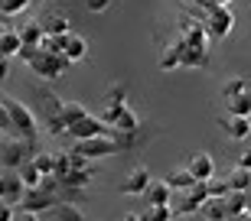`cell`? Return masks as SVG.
<instances>
[{
  "label": "cell",
  "instance_id": "1",
  "mask_svg": "<svg viewBox=\"0 0 251 221\" xmlns=\"http://www.w3.org/2000/svg\"><path fill=\"white\" fill-rule=\"evenodd\" d=\"M0 108H3V114H7V127H13V137L36 143L39 120H36V114H33L26 104L17 101V98H3V101H0Z\"/></svg>",
  "mask_w": 251,
  "mask_h": 221
},
{
  "label": "cell",
  "instance_id": "2",
  "mask_svg": "<svg viewBox=\"0 0 251 221\" xmlns=\"http://www.w3.org/2000/svg\"><path fill=\"white\" fill-rule=\"evenodd\" d=\"M36 153H39V147H36V143H29V140H20V137L0 140V166L10 169V173H17L20 166L26 163V159H33Z\"/></svg>",
  "mask_w": 251,
  "mask_h": 221
},
{
  "label": "cell",
  "instance_id": "3",
  "mask_svg": "<svg viewBox=\"0 0 251 221\" xmlns=\"http://www.w3.org/2000/svg\"><path fill=\"white\" fill-rule=\"evenodd\" d=\"M69 65H72V62H69L62 52H46V49H39V52L29 59V68H33L39 78H46V82L65 75V72H69Z\"/></svg>",
  "mask_w": 251,
  "mask_h": 221
},
{
  "label": "cell",
  "instance_id": "4",
  "mask_svg": "<svg viewBox=\"0 0 251 221\" xmlns=\"http://www.w3.org/2000/svg\"><path fill=\"white\" fill-rule=\"evenodd\" d=\"M202 23V29H205V36L209 39H225L228 33H232V26H235V17H232V10L228 7H205V17L199 20Z\"/></svg>",
  "mask_w": 251,
  "mask_h": 221
},
{
  "label": "cell",
  "instance_id": "5",
  "mask_svg": "<svg viewBox=\"0 0 251 221\" xmlns=\"http://www.w3.org/2000/svg\"><path fill=\"white\" fill-rule=\"evenodd\" d=\"M72 153H78L85 159H104L118 153V143H114L111 130H108V133H98V137H88V140H75Z\"/></svg>",
  "mask_w": 251,
  "mask_h": 221
},
{
  "label": "cell",
  "instance_id": "6",
  "mask_svg": "<svg viewBox=\"0 0 251 221\" xmlns=\"http://www.w3.org/2000/svg\"><path fill=\"white\" fill-rule=\"evenodd\" d=\"M108 124H104L101 117H95V114H85L82 120H75V124H69L65 127V133L72 140H88V137H98V133H108Z\"/></svg>",
  "mask_w": 251,
  "mask_h": 221
},
{
  "label": "cell",
  "instance_id": "7",
  "mask_svg": "<svg viewBox=\"0 0 251 221\" xmlns=\"http://www.w3.org/2000/svg\"><path fill=\"white\" fill-rule=\"evenodd\" d=\"M56 205H59V195L43 192V189H26V195H23V202H20L17 208H20V212L39 215V212H46V208H56Z\"/></svg>",
  "mask_w": 251,
  "mask_h": 221
},
{
  "label": "cell",
  "instance_id": "8",
  "mask_svg": "<svg viewBox=\"0 0 251 221\" xmlns=\"http://www.w3.org/2000/svg\"><path fill=\"white\" fill-rule=\"evenodd\" d=\"M186 173L193 176L196 182L212 179V176H215V159H212V153H205V150L193 153V156H189V163H186Z\"/></svg>",
  "mask_w": 251,
  "mask_h": 221
},
{
  "label": "cell",
  "instance_id": "9",
  "mask_svg": "<svg viewBox=\"0 0 251 221\" xmlns=\"http://www.w3.org/2000/svg\"><path fill=\"white\" fill-rule=\"evenodd\" d=\"M176 52H179V65H186V68H205L209 65V49L176 43Z\"/></svg>",
  "mask_w": 251,
  "mask_h": 221
},
{
  "label": "cell",
  "instance_id": "10",
  "mask_svg": "<svg viewBox=\"0 0 251 221\" xmlns=\"http://www.w3.org/2000/svg\"><path fill=\"white\" fill-rule=\"evenodd\" d=\"M23 195H26V185L20 182V176L17 173H3V199H0V202H7V205H13V208H17L20 202H23Z\"/></svg>",
  "mask_w": 251,
  "mask_h": 221
},
{
  "label": "cell",
  "instance_id": "11",
  "mask_svg": "<svg viewBox=\"0 0 251 221\" xmlns=\"http://www.w3.org/2000/svg\"><path fill=\"white\" fill-rule=\"evenodd\" d=\"M62 55L69 59V62H82V59H88V39L78 36V33H65Z\"/></svg>",
  "mask_w": 251,
  "mask_h": 221
},
{
  "label": "cell",
  "instance_id": "12",
  "mask_svg": "<svg viewBox=\"0 0 251 221\" xmlns=\"http://www.w3.org/2000/svg\"><path fill=\"white\" fill-rule=\"evenodd\" d=\"M147 182H150V169H147V166H134V169L127 173V179H124L121 192L124 195H144Z\"/></svg>",
  "mask_w": 251,
  "mask_h": 221
},
{
  "label": "cell",
  "instance_id": "13",
  "mask_svg": "<svg viewBox=\"0 0 251 221\" xmlns=\"http://www.w3.org/2000/svg\"><path fill=\"white\" fill-rule=\"evenodd\" d=\"M39 26H43V36H65V33H72V20L69 13H46V17L39 20Z\"/></svg>",
  "mask_w": 251,
  "mask_h": 221
},
{
  "label": "cell",
  "instance_id": "14",
  "mask_svg": "<svg viewBox=\"0 0 251 221\" xmlns=\"http://www.w3.org/2000/svg\"><path fill=\"white\" fill-rule=\"evenodd\" d=\"M222 127H225V133L232 140H248V133H251V117H238V114H225V120H222Z\"/></svg>",
  "mask_w": 251,
  "mask_h": 221
},
{
  "label": "cell",
  "instance_id": "15",
  "mask_svg": "<svg viewBox=\"0 0 251 221\" xmlns=\"http://www.w3.org/2000/svg\"><path fill=\"white\" fill-rule=\"evenodd\" d=\"M144 199H147V205H170L173 202V189H170L163 179H160V182L150 179L147 189H144Z\"/></svg>",
  "mask_w": 251,
  "mask_h": 221
},
{
  "label": "cell",
  "instance_id": "16",
  "mask_svg": "<svg viewBox=\"0 0 251 221\" xmlns=\"http://www.w3.org/2000/svg\"><path fill=\"white\" fill-rule=\"evenodd\" d=\"M199 215L205 221H228V212H225V199L222 195H209L202 205H199Z\"/></svg>",
  "mask_w": 251,
  "mask_h": 221
},
{
  "label": "cell",
  "instance_id": "17",
  "mask_svg": "<svg viewBox=\"0 0 251 221\" xmlns=\"http://www.w3.org/2000/svg\"><path fill=\"white\" fill-rule=\"evenodd\" d=\"M92 179H95V166H88V169H69L65 176H59L62 189H85Z\"/></svg>",
  "mask_w": 251,
  "mask_h": 221
},
{
  "label": "cell",
  "instance_id": "18",
  "mask_svg": "<svg viewBox=\"0 0 251 221\" xmlns=\"http://www.w3.org/2000/svg\"><path fill=\"white\" fill-rule=\"evenodd\" d=\"M225 110H228V114H238V117H251V88L238 91L235 98H228V101H225Z\"/></svg>",
  "mask_w": 251,
  "mask_h": 221
},
{
  "label": "cell",
  "instance_id": "19",
  "mask_svg": "<svg viewBox=\"0 0 251 221\" xmlns=\"http://www.w3.org/2000/svg\"><path fill=\"white\" fill-rule=\"evenodd\" d=\"M85 114H88V108H85L82 101H59V117H62L65 127L75 124V120H82Z\"/></svg>",
  "mask_w": 251,
  "mask_h": 221
},
{
  "label": "cell",
  "instance_id": "20",
  "mask_svg": "<svg viewBox=\"0 0 251 221\" xmlns=\"http://www.w3.org/2000/svg\"><path fill=\"white\" fill-rule=\"evenodd\" d=\"M20 49H23V43H20L17 29H0V55L10 59V55H17Z\"/></svg>",
  "mask_w": 251,
  "mask_h": 221
},
{
  "label": "cell",
  "instance_id": "21",
  "mask_svg": "<svg viewBox=\"0 0 251 221\" xmlns=\"http://www.w3.org/2000/svg\"><path fill=\"white\" fill-rule=\"evenodd\" d=\"M17 33H20V43H23V46H39V43H43V26H39V20L23 23Z\"/></svg>",
  "mask_w": 251,
  "mask_h": 221
},
{
  "label": "cell",
  "instance_id": "22",
  "mask_svg": "<svg viewBox=\"0 0 251 221\" xmlns=\"http://www.w3.org/2000/svg\"><path fill=\"white\" fill-rule=\"evenodd\" d=\"M163 182H167L173 192H186V189L196 182V179L186 173V166H183V169H173V173H167V176H163Z\"/></svg>",
  "mask_w": 251,
  "mask_h": 221
},
{
  "label": "cell",
  "instance_id": "23",
  "mask_svg": "<svg viewBox=\"0 0 251 221\" xmlns=\"http://www.w3.org/2000/svg\"><path fill=\"white\" fill-rule=\"evenodd\" d=\"M225 185H228L232 192H248V189H251V173H248V169H238V166H235L232 173L225 176Z\"/></svg>",
  "mask_w": 251,
  "mask_h": 221
},
{
  "label": "cell",
  "instance_id": "24",
  "mask_svg": "<svg viewBox=\"0 0 251 221\" xmlns=\"http://www.w3.org/2000/svg\"><path fill=\"white\" fill-rule=\"evenodd\" d=\"M222 199H225V212H228V218H232V215L248 212V199H245V192H232V189H228Z\"/></svg>",
  "mask_w": 251,
  "mask_h": 221
},
{
  "label": "cell",
  "instance_id": "25",
  "mask_svg": "<svg viewBox=\"0 0 251 221\" xmlns=\"http://www.w3.org/2000/svg\"><path fill=\"white\" fill-rule=\"evenodd\" d=\"M17 176H20V182L26 185V189H36V185H39V179H43V173L36 169V163H33V159H26V163L20 166V169H17Z\"/></svg>",
  "mask_w": 251,
  "mask_h": 221
},
{
  "label": "cell",
  "instance_id": "26",
  "mask_svg": "<svg viewBox=\"0 0 251 221\" xmlns=\"http://www.w3.org/2000/svg\"><path fill=\"white\" fill-rule=\"evenodd\" d=\"M52 215H56V221H88L82 215V208L72 205V202H59L56 208H52Z\"/></svg>",
  "mask_w": 251,
  "mask_h": 221
},
{
  "label": "cell",
  "instance_id": "27",
  "mask_svg": "<svg viewBox=\"0 0 251 221\" xmlns=\"http://www.w3.org/2000/svg\"><path fill=\"white\" fill-rule=\"evenodd\" d=\"M36 0H0V13L3 17H20V13H26Z\"/></svg>",
  "mask_w": 251,
  "mask_h": 221
},
{
  "label": "cell",
  "instance_id": "28",
  "mask_svg": "<svg viewBox=\"0 0 251 221\" xmlns=\"http://www.w3.org/2000/svg\"><path fill=\"white\" fill-rule=\"evenodd\" d=\"M140 221H173V208L170 205H147V212L140 215Z\"/></svg>",
  "mask_w": 251,
  "mask_h": 221
},
{
  "label": "cell",
  "instance_id": "29",
  "mask_svg": "<svg viewBox=\"0 0 251 221\" xmlns=\"http://www.w3.org/2000/svg\"><path fill=\"white\" fill-rule=\"evenodd\" d=\"M173 68H179V52H176V46L163 49V55H160V72H173Z\"/></svg>",
  "mask_w": 251,
  "mask_h": 221
},
{
  "label": "cell",
  "instance_id": "30",
  "mask_svg": "<svg viewBox=\"0 0 251 221\" xmlns=\"http://www.w3.org/2000/svg\"><path fill=\"white\" fill-rule=\"evenodd\" d=\"M33 163H36V169L43 176L56 173V153H36V156H33Z\"/></svg>",
  "mask_w": 251,
  "mask_h": 221
},
{
  "label": "cell",
  "instance_id": "31",
  "mask_svg": "<svg viewBox=\"0 0 251 221\" xmlns=\"http://www.w3.org/2000/svg\"><path fill=\"white\" fill-rule=\"evenodd\" d=\"M248 88V82L245 78H228V82L222 85V101H228V98H235L238 91H245Z\"/></svg>",
  "mask_w": 251,
  "mask_h": 221
},
{
  "label": "cell",
  "instance_id": "32",
  "mask_svg": "<svg viewBox=\"0 0 251 221\" xmlns=\"http://www.w3.org/2000/svg\"><path fill=\"white\" fill-rule=\"evenodd\" d=\"M108 104H127V85H114L108 91Z\"/></svg>",
  "mask_w": 251,
  "mask_h": 221
},
{
  "label": "cell",
  "instance_id": "33",
  "mask_svg": "<svg viewBox=\"0 0 251 221\" xmlns=\"http://www.w3.org/2000/svg\"><path fill=\"white\" fill-rule=\"evenodd\" d=\"M62 43H65V36H43L39 49H46V52H62Z\"/></svg>",
  "mask_w": 251,
  "mask_h": 221
},
{
  "label": "cell",
  "instance_id": "34",
  "mask_svg": "<svg viewBox=\"0 0 251 221\" xmlns=\"http://www.w3.org/2000/svg\"><path fill=\"white\" fill-rule=\"evenodd\" d=\"M205 189H209V195H225V192H228V185H225V179L219 182L215 176H212V179H205Z\"/></svg>",
  "mask_w": 251,
  "mask_h": 221
},
{
  "label": "cell",
  "instance_id": "35",
  "mask_svg": "<svg viewBox=\"0 0 251 221\" xmlns=\"http://www.w3.org/2000/svg\"><path fill=\"white\" fill-rule=\"evenodd\" d=\"M85 7L92 10V13H104V10L111 7V0H85Z\"/></svg>",
  "mask_w": 251,
  "mask_h": 221
},
{
  "label": "cell",
  "instance_id": "36",
  "mask_svg": "<svg viewBox=\"0 0 251 221\" xmlns=\"http://www.w3.org/2000/svg\"><path fill=\"white\" fill-rule=\"evenodd\" d=\"M235 166H238V169H248V173H251V147L238 153V163H235Z\"/></svg>",
  "mask_w": 251,
  "mask_h": 221
},
{
  "label": "cell",
  "instance_id": "37",
  "mask_svg": "<svg viewBox=\"0 0 251 221\" xmlns=\"http://www.w3.org/2000/svg\"><path fill=\"white\" fill-rule=\"evenodd\" d=\"M0 221H13V205L0 202Z\"/></svg>",
  "mask_w": 251,
  "mask_h": 221
},
{
  "label": "cell",
  "instance_id": "38",
  "mask_svg": "<svg viewBox=\"0 0 251 221\" xmlns=\"http://www.w3.org/2000/svg\"><path fill=\"white\" fill-rule=\"evenodd\" d=\"M3 78H10V59L0 55V82H3Z\"/></svg>",
  "mask_w": 251,
  "mask_h": 221
},
{
  "label": "cell",
  "instance_id": "39",
  "mask_svg": "<svg viewBox=\"0 0 251 221\" xmlns=\"http://www.w3.org/2000/svg\"><path fill=\"white\" fill-rule=\"evenodd\" d=\"M13 221H39V215H33V212H17V215H13Z\"/></svg>",
  "mask_w": 251,
  "mask_h": 221
},
{
  "label": "cell",
  "instance_id": "40",
  "mask_svg": "<svg viewBox=\"0 0 251 221\" xmlns=\"http://www.w3.org/2000/svg\"><path fill=\"white\" fill-rule=\"evenodd\" d=\"M228 221H251V208H248V212H242V215H232Z\"/></svg>",
  "mask_w": 251,
  "mask_h": 221
},
{
  "label": "cell",
  "instance_id": "41",
  "mask_svg": "<svg viewBox=\"0 0 251 221\" xmlns=\"http://www.w3.org/2000/svg\"><path fill=\"white\" fill-rule=\"evenodd\" d=\"M118 221H140V215H134V212H124Z\"/></svg>",
  "mask_w": 251,
  "mask_h": 221
},
{
  "label": "cell",
  "instance_id": "42",
  "mask_svg": "<svg viewBox=\"0 0 251 221\" xmlns=\"http://www.w3.org/2000/svg\"><path fill=\"white\" fill-rule=\"evenodd\" d=\"M196 7H212V0H193Z\"/></svg>",
  "mask_w": 251,
  "mask_h": 221
},
{
  "label": "cell",
  "instance_id": "43",
  "mask_svg": "<svg viewBox=\"0 0 251 221\" xmlns=\"http://www.w3.org/2000/svg\"><path fill=\"white\" fill-rule=\"evenodd\" d=\"M215 7H228V3H232V0H212Z\"/></svg>",
  "mask_w": 251,
  "mask_h": 221
},
{
  "label": "cell",
  "instance_id": "44",
  "mask_svg": "<svg viewBox=\"0 0 251 221\" xmlns=\"http://www.w3.org/2000/svg\"><path fill=\"white\" fill-rule=\"evenodd\" d=\"M7 20H10V17H3V13H0V29H3V26H7Z\"/></svg>",
  "mask_w": 251,
  "mask_h": 221
},
{
  "label": "cell",
  "instance_id": "45",
  "mask_svg": "<svg viewBox=\"0 0 251 221\" xmlns=\"http://www.w3.org/2000/svg\"><path fill=\"white\" fill-rule=\"evenodd\" d=\"M245 199H248V208H251V189H248V192H245Z\"/></svg>",
  "mask_w": 251,
  "mask_h": 221
},
{
  "label": "cell",
  "instance_id": "46",
  "mask_svg": "<svg viewBox=\"0 0 251 221\" xmlns=\"http://www.w3.org/2000/svg\"><path fill=\"white\" fill-rule=\"evenodd\" d=\"M186 3H193V0H186Z\"/></svg>",
  "mask_w": 251,
  "mask_h": 221
}]
</instances>
